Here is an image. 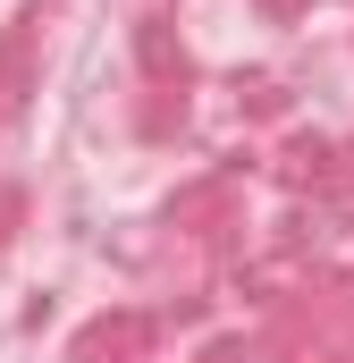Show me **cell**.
<instances>
[]
</instances>
